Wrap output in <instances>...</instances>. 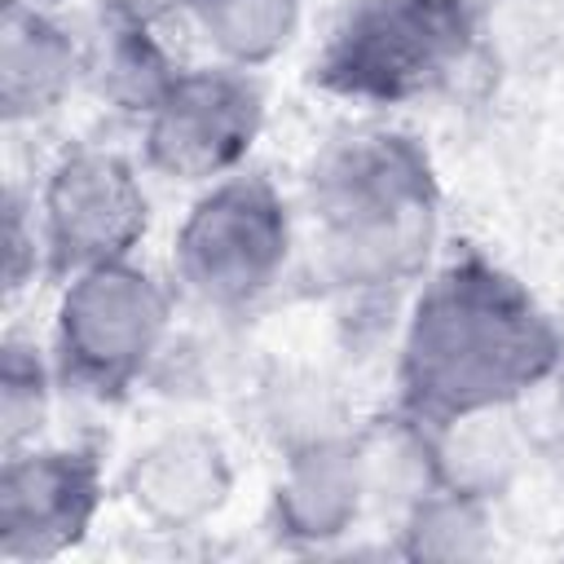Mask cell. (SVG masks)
<instances>
[{
	"label": "cell",
	"mask_w": 564,
	"mask_h": 564,
	"mask_svg": "<svg viewBox=\"0 0 564 564\" xmlns=\"http://www.w3.org/2000/svg\"><path fill=\"white\" fill-rule=\"evenodd\" d=\"M564 366V335L524 282L467 251L436 269L401 330V414L436 432L529 397Z\"/></svg>",
	"instance_id": "cell-1"
},
{
	"label": "cell",
	"mask_w": 564,
	"mask_h": 564,
	"mask_svg": "<svg viewBox=\"0 0 564 564\" xmlns=\"http://www.w3.org/2000/svg\"><path fill=\"white\" fill-rule=\"evenodd\" d=\"M317 273L344 295H388L414 282L441 234V189L427 150L388 128L330 141L304 176Z\"/></svg>",
	"instance_id": "cell-2"
},
{
	"label": "cell",
	"mask_w": 564,
	"mask_h": 564,
	"mask_svg": "<svg viewBox=\"0 0 564 564\" xmlns=\"http://www.w3.org/2000/svg\"><path fill=\"white\" fill-rule=\"evenodd\" d=\"M480 44L467 0H357L322 53L313 84L361 106H401L445 88Z\"/></svg>",
	"instance_id": "cell-3"
},
{
	"label": "cell",
	"mask_w": 564,
	"mask_h": 564,
	"mask_svg": "<svg viewBox=\"0 0 564 564\" xmlns=\"http://www.w3.org/2000/svg\"><path fill=\"white\" fill-rule=\"evenodd\" d=\"M291 242L282 189L260 172H229L185 212L172 238V278L203 308L242 313L282 282Z\"/></svg>",
	"instance_id": "cell-4"
},
{
	"label": "cell",
	"mask_w": 564,
	"mask_h": 564,
	"mask_svg": "<svg viewBox=\"0 0 564 564\" xmlns=\"http://www.w3.org/2000/svg\"><path fill=\"white\" fill-rule=\"evenodd\" d=\"M167 344L172 291L132 256L66 278L53 313L57 379L97 397H119L154 375Z\"/></svg>",
	"instance_id": "cell-5"
},
{
	"label": "cell",
	"mask_w": 564,
	"mask_h": 564,
	"mask_svg": "<svg viewBox=\"0 0 564 564\" xmlns=\"http://www.w3.org/2000/svg\"><path fill=\"white\" fill-rule=\"evenodd\" d=\"M264 123V93L242 66H181L141 119V159L176 185H212L251 154Z\"/></svg>",
	"instance_id": "cell-6"
},
{
	"label": "cell",
	"mask_w": 564,
	"mask_h": 564,
	"mask_svg": "<svg viewBox=\"0 0 564 564\" xmlns=\"http://www.w3.org/2000/svg\"><path fill=\"white\" fill-rule=\"evenodd\" d=\"M35 220L53 273L128 260L150 225V198L132 167L110 145H70L40 181Z\"/></svg>",
	"instance_id": "cell-7"
},
{
	"label": "cell",
	"mask_w": 564,
	"mask_h": 564,
	"mask_svg": "<svg viewBox=\"0 0 564 564\" xmlns=\"http://www.w3.org/2000/svg\"><path fill=\"white\" fill-rule=\"evenodd\" d=\"M106 498L101 458L84 445H22L0 467V555L53 560L97 520Z\"/></svg>",
	"instance_id": "cell-8"
},
{
	"label": "cell",
	"mask_w": 564,
	"mask_h": 564,
	"mask_svg": "<svg viewBox=\"0 0 564 564\" xmlns=\"http://www.w3.org/2000/svg\"><path fill=\"white\" fill-rule=\"evenodd\" d=\"M234 494V463L207 427H172L141 445L123 471V498L154 529H198Z\"/></svg>",
	"instance_id": "cell-9"
},
{
	"label": "cell",
	"mask_w": 564,
	"mask_h": 564,
	"mask_svg": "<svg viewBox=\"0 0 564 564\" xmlns=\"http://www.w3.org/2000/svg\"><path fill=\"white\" fill-rule=\"evenodd\" d=\"M370 498V467L357 436L335 432L286 449L278 489H273V524L295 542H335L344 538Z\"/></svg>",
	"instance_id": "cell-10"
},
{
	"label": "cell",
	"mask_w": 564,
	"mask_h": 564,
	"mask_svg": "<svg viewBox=\"0 0 564 564\" xmlns=\"http://www.w3.org/2000/svg\"><path fill=\"white\" fill-rule=\"evenodd\" d=\"M88 70L75 35L48 13V4L4 0L0 22V110L4 123H35L53 115L75 79Z\"/></svg>",
	"instance_id": "cell-11"
},
{
	"label": "cell",
	"mask_w": 564,
	"mask_h": 564,
	"mask_svg": "<svg viewBox=\"0 0 564 564\" xmlns=\"http://www.w3.org/2000/svg\"><path fill=\"white\" fill-rule=\"evenodd\" d=\"M300 0H194L189 18L225 66L256 70L300 31Z\"/></svg>",
	"instance_id": "cell-12"
},
{
	"label": "cell",
	"mask_w": 564,
	"mask_h": 564,
	"mask_svg": "<svg viewBox=\"0 0 564 564\" xmlns=\"http://www.w3.org/2000/svg\"><path fill=\"white\" fill-rule=\"evenodd\" d=\"M88 70L106 101L145 119L181 66L167 57V48L159 44L150 26H106V48L97 53Z\"/></svg>",
	"instance_id": "cell-13"
},
{
	"label": "cell",
	"mask_w": 564,
	"mask_h": 564,
	"mask_svg": "<svg viewBox=\"0 0 564 564\" xmlns=\"http://www.w3.org/2000/svg\"><path fill=\"white\" fill-rule=\"evenodd\" d=\"M48 383H53V370L40 357V348L26 339H9L0 357V445L4 454L35 445V436L44 432L48 401H53Z\"/></svg>",
	"instance_id": "cell-14"
},
{
	"label": "cell",
	"mask_w": 564,
	"mask_h": 564,
	"mask_svg": "<svg viewBox=\"0 0 564 564\" xmlns=\"http://www.w3.org/2000/svg\"><path fill=\"white\" fill-rule=\"evenodd\" d=\"M48 264L44 256V238H40V220H35V198L26 203L18 189L4 194V286L9 295H18L35 269Z\"/></svg>",
	"instance_id": "cell-15"
},
{
	"label": "cell",
	"mask_w": 564,
	"mask_h": 564,
	"mask_svg": "<svg viewBox=\"0 0 564 564\" xmlns=\"http://www.w3.org/2000/svg\"><path fill=\"white\" fill-rule=\"evenodd\" d=\"M194 0H97L106 26H159L172 13H189Z\"/></svg>",
	"instance_id": "cell-16"
},
{
	"label": "cell",
	"mask_w": 564,
	"mask_h": 564,
	"mask_svg": "<svg viewBox=\"0 0 564 564\" xmlns=\"http://www.w3.org/2000/svg\"><path fill=\"white\" fill-rule=\"evenodd\" d=\"M26 4H53V0H26Z\"/></svg>",
	"instance_id": "cell-17"
}]
</instances>
